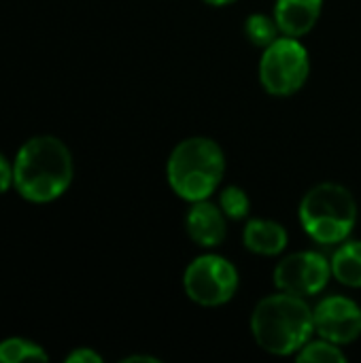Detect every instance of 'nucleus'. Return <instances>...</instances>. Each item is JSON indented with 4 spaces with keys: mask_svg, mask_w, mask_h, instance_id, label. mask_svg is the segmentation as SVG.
Here are the masks:
<instances>
[{
    "mask_svg": "<svg viewBox=\"0 0 361 363\" xmlns=\"http://www.w3.org/2000/svg\"><path fill=\"white\" fill-rule=\"evenodd\" d=\"M249 330L262 351L277 357L296 355L315 336L313 306L306 298L277 289L255 304Z\"/></svg>",
    "mask_w": 361,
    "mask_h": 363,
    "instance_id": "f257e3e1",
    "label": "nucleus"
},
{
    "mask_svg": "<svg viewBox=\"0 0 361 363\" xmlns=\"http://www.w3.org/2000/svg\"><path fill=\"white\" fill-rule=\"evenodd\" d=\"M74 166L68 147L53 136L30 138L17 153L13 185L21 198L45 204L57 200L72 183Z\"/></svg>",
    "mask_w": 361,
    "mask_h": 363,
    "instance_id": "f03ea898",
    "label": "nucleus"
},
{
    "mask_svg": "<svg viewBox=\"0 0 361 363\" xmlns=\"http://www.w3.org/2000/svg\"><path fill=\"white\" fill-rule=\"evenodd\" d=\"M226 177V153L209 136H189L174 145L166 162V181L185 202L209 200Z\"/></svg>",
    "mask_w": 361,
    "mask_h": 363,
    "instance_id": "7ed1b4c3",
    "label": "nucleus"
},
{
    "mask_svg": "<svg viewBox=\"0 0 361 363\" xmlns=\"http://www.w3.org/2000/svg\"><path fill=\"white\" fill-rule=\"evenodd\" d=\"M360 219L357 200L340 183H319L311 187L298 204L302 232L317 245L336 247L351 238Z\"/></svg>",
    "mask_w": 361,
    "mask_h": 363,
    "instance_id": "20e7f679",
    "label": "nucleus"
},
{
    "mask_svg": "<svg viewBox=\"0 0 361 363\" xmlns=\"http://www.w3.org/2000/svg\"><path fill=\"white\" fill-rule=\"evenodd\" d=\"M257 77L266 94L289 98L298 94L311 77V53L300 38L281 34L272 45L262 49Z\"/></svg>",
    "mask_w": 361,
    "mask_h": 363,
    "instance_id": "39448f33",
    "label": "nucleus"
},
{
    "mask_svg": "<svg viewBox=\"0 0 361 363\" xmlns=\"http://www.w3.org/2000/svg\"><path fill=\"white\" fill-rule=\"evenodd\" d=\"M240 287L238 268L219 253H202L194 257L183 272L185 296L204 308H217L234 300Z\"/></svg>",
    "mask_w": 361,
    "mask_h": 363,
    "instance_id": "423d86ee",
    "label": "nucleus"
},
{
    "mask_svg": "<svg viewBox=\"0 0 361 363\" xmlns=\"http://www.w3.org/2000/svg\"><path fill=\"white\" fill-rule=\"evenodd\" d=\"M332 277L330 259L319 251H294L274 266L272 281L279 291L298 296V298H315L319 296Z\"/></svg>",
    "mask_w": 361,
    "mask_h": 363,
    "instance_id": "0eeeda50",
    "label": "nucleus"
},
{
    "mask_svg": "<svg viewBox=\"0 0 361 363\" xmlns=\"http://www.w3.org/2000/svg\"><path fill=\"white\" fill-rule=\"evenodd\" d=\"M315 336L347 347L361 336V306L347 296H328L313 306Z\"/></svg>",
    "mask_w": 361,
    "mask_h": 363,
    "instance_id": "6e6552de",
    "label": "nucleus"
},
{
    "mask_svg": "<svg viewBox=\"0 0 361 363\" xmlns=\"http://www.w3.org/2000/svg\"><path fill=\"white\" fill-rule=\"evenodd\" d=\"M228 221L230 219L226 217L221 206L217 202H211L209 198V200L191 202L185 215V232L198 247L211 251L223 245L228 236Z\"/></svg>",
    "mask_w": 361,
    "mask_h": 363,
    "instance_id": "1a4fd4ad",
    "label": "nucleus"
},
{
    "mask_svg": "<svg viewBox=\"0 0 361 363\" xmlns=\"http://www.w3.org/2000/svg\"><path fill=\"white\" fill-rule=\"evenodd\" d=\"M243 245L249 253L260 257H277L289 245L287 228L274 219L255 217L245 223L243 230Z\"/></svg>",
    "mask_w": 361,
    "mask_h": 363,
    "instance_id": "9d476101",
    "label": "nucleus"
},
{
    "mask_svg": "<svg viewBox=\"0 0 361 363\" xmlns=\"http://www.w3.org/2000/svg\"><path fill=\"white\" fill-rule=\"evenodd\" d=\"M321 11L323 0H274L272 15L281 34L302 38L317 26Z\"/></svg>",
    "mask_w": 361,
    "mask_h": 363,
    "instance_id": "9b49d317",
    "label": "nucleus"
},
{
    "mask_svg": "<svg viewBox=\"0 0 361 363\" xmlns=\"http://www.w3.org/2000/svg\"><path fill=\"white\" fill-rule=\"evenodd\" d=\"M332 277L349 287V289H361V240L347 238L345 242L336 245L332 257Z\"/></svg>",
    "mask_w": 361,
    "mask_h": 363,
    "instance_id": "f8f14e48",
    "label": "nucleus"
},
{
    "mask_svg": "<svg viewBox=\"0 0 361 363\" xmlns=\"http://www.w3.org/2000/svg\"><path fill=\"white\" fill-rule=\"evenodd\" d=\"M245 36L253 47L266 49L268 45H272L281 36V30H279V23H277L274 15L251 13L245 19Z\"/></svg>",
    "mask_w": 361,
    "mask_h": 363,
    "instance_id": "ddd939ff",
    "label": "nucleus"
},
{
    "mask_svg": "<svg viewBox=\"0 0 361 363\" xmlns=\"http://www.w3.org/2000/svg\"><path fill=\"white\" fill-rule=\"evenodd\" d=\"M298 362L302 363H345L347 362V353L343 351L340 345H334L321 336H313L296 355Z\"/></svg>",
    "mask_w": 361,
    "mask_h": 363,
    "instance_id": "4468645a",
    "label": "nucleus"
},
{
    "mask_svg": "<svg viewBox=\"0 0 361 363\" xmlns=\"http://www.w3.org/2000/svg\"><path fill=\"white\" fill-rule=\"evenodd\" d=\"M217 204L221 206V211L226 213V217L230 221H240L247 219L251 213V200L249 194L238 187V185H226L219 187L217 191Z\"/></svg>",
    "mask_w": 361,
    "mask_h": 363,
    "instance_id": "2eb2a0df",
    "label": "nucleus"
},
{
    "mask_svg": "<svg viewBox=\"0 0 361 363\" xmlns=\"http://www.w3.org/2000/svg\"><path fill=\"white\" fill-rule=\"evenodd\" d=\"M19 362H47V353L38 345L21 338H9L0 342V363Z\"/></svg>",
    "mask_w": 361,
    "mask_h": 363,
    "instance_id": "dca6fc26",
    "label": "nucleus"
},
{
    "mask_svg": "<svg viewBox=\"0 0 361 363\" xmlns=\"http://www.w3.org/2000/svg\"><path fill=\"white\" fill-rule=\"evenodd\" d=\"M66 362L68 363H100L102 362V357H100L96 351H91V349H77V351H72V353L66 357Z\"/></svg>",
    "mask_w": 361,
    "mask_h": 363,
    "instance_id": "f3484780",
    "label": "nucleus"
},
{
    "mask_svg": "<svg viewBox=\"0 0 361 363\" xmlns=\"http://www.w3.org/2000/svg\"><path fill=\"white\" fill-rule=\"evenodd\" d=\"M11 183H13V170L4 160V155L0 153V194H4L11 187Z\"/></svg>",
    "mask_w": 361,
    "mask_h": 363,
    "instance_id": "a211bd4d",
    "label": "nucleus"
},
{
    "mask_svg": "<svg viewBox=\"0 0 361 363\" xmlns=\"http://www.w3.org/2000/svg\"><path fill=\"white\" fill-rule=\"evenodd\" d=\"M126 363H134V362H147V363H157L160 359L157 357H149V355H130L123 359Z\"/></svg>",
    "mask_w": 361,
    "mask_h": 363,
    "instance_id": "6ab92c4d",
    "label": "nucleus"
},
{
    "mask_svg": "<svg viewBox=\"0 0 361 363\" xmlns=\"http://www.w3.org/2000/svg\"><path fill=\"white\" fill-rule=\"evenodd\" d=\"M204 4H209V6H230V4H234V2H238V0H202Z\"/></svg>",
    "mask_w": 361,
    "mask_h": 363,
    "instance_id": "aec40b11",
    "label": "nucleus"
}]
</instances>
